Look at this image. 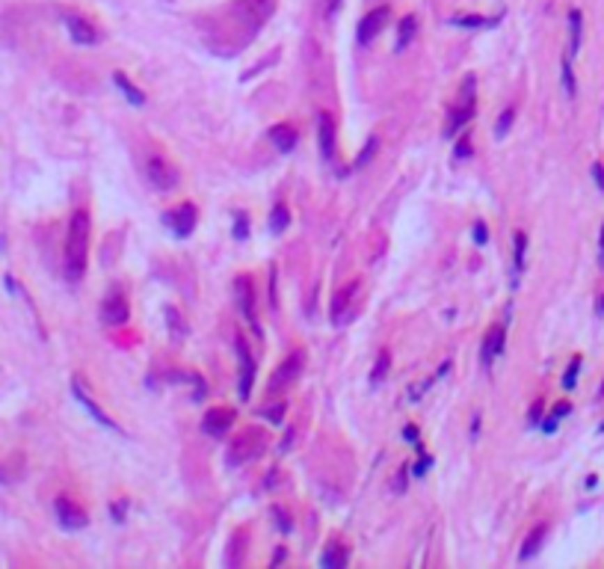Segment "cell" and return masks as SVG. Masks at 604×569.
<instances>
[{
	"label": "cell",
	"instance_id": "42",
	"mask_svg": "<svg viewBox=\"0 0 604 569\" xmlns=\"http://www.w3.org/2000/svg\"><path fill=\"white\" fill-rule=\"evenodd\" d=\"M338 6H341V0H329V15H335Z\"/></svg>",
	"mask_w": 604,
	"mask_h": 569
},
{
	"label": "cell",
	"instance_id": "26",
	"mask_svg": "<svg viewBox=\"0 0 604 569\" xmlns=\"http://www.w3.org/2000/svg\"><path fill=\"white\" fill-rule=\"evenodd\" d=\"M376 151H379V139H376V137H371V139L364 142L362 154H359V158H355V169H364V166L376 158Z\"/></svg>",
	"mask_w": 604,
	"mask_h": 569
},
{
	"label": "cell",
	"instance_id": "29",
	"mask_svg": "<svg viewBox=\"0 0 604 569\" xmlns=\"http://www.w3.org/2000/svg\"><path fill=\"white\" fill-rule=\"evenodd\" d=\"M513 119H516V110L513 107H506V110L497 116V125H495V134L497 137H506V130H509V125H513Z\"/></svg>",
	"mask_w": 604,
	"mask_h": 569
},
{
	"label": "cell",
	"instance_id": "4",
	"mask_svg": "<svg viewBox=\"0 0 604 569\" xmlns=\"http://www.w3.org/2000/svg\"><path fill=\"white\" fill-rule=\"evenodd\" d=\"M302 365H305V353L302 350H293L288 359H284L276 371H272V377H270V391H276V388H288L293 379H300V374H302Z\"/></svg>",
	"mask_w": 604,
	"mask_h": 569
},
{
	"label": "cell",
	"instance_id": "27",
	"mask_svg": "<svg viewBox=\"0 0 604 569\" xmlns=\"http://www.w3.org/2000/svg\"><path fill=\"white\" fill-rule=\"evenodd\" d=\"M288 222H291L288 208H284V205L272 208V217H270V229H272V232H284V229H288Z\"/></svg>",
	"mask_w": 604,
	"mask_h": 569
},
{
	"label": "cell",
	"instance_id": "34",
	"mask_svg": "<svg viewBox=\"0 0 604 569\" xmlns=\"http://www.w3.org/2000/svg\"><path fill=\"white\" fill-rule=\"evenodd\" d=\"M471 154V139L468 137H459V142H456V158H468Z\"/></svg>",
	"mask_w": 604,
	"mask_h": 569
},
{
	"label": "cell",
	"instance_id": "20",
	"mask_svg": "<svg viewBox=\"0 0 604 569\" xmlns=\"http://www.w3.org/2000/svg\"><path fill=\"white\" fill-rule=\"evenodd\" d=\"M418 33V18L415 15H406L403 18L400 24H397V39H394V47L397 51H403V47H406L409 42H412V36Z\"/></svg>",
	"mask_w": 604,
	"mask_h": 569
},
{
	"label": "cell",
	"instance_id": "43",
	"mask_svg": "<svg viewBox=\"0 0 604 569\" xmlns=\"http://www.w3.org/2000/svg\"><path fill=\"white\" fill-rule=\"evenodd\" d=\"M601 267H604V222H601Z\"/></svg>",
	"mask_w": 604,
	"mask_h": 569
},
{
	"label": "cell",
	"instance_id": "16",
	"mask_svg": "<svg viewBox=\"0 0 604 569\" xmlns=\"http://www.w3.org/2000/svg\"><path fill=\"white\" fill-rule=\"evenodd\" d=\"M75 397H77V400L83 403V409H86V412L92 415V418L101 424V427H107V430H116V421H110V418H107V415H104V412L98 409V403H95V400H92V397L86 395V391H83L80 379H75Z\"/></svg>",
	"mask_w": 604,
	"mask_h": 569
},
{
	"label": "cell",
	"instance_id": "30",
	"mask_svg": "<svg viewBox=\"0 0 604 569\" xmlns=\"http://www.w3.org/2000/svg\"><path fill=\"white\" fill-rule=\"evenodd\" d=\"M166 320H169V326H172V338L178 341V338H181L184 332H187V326L181 324V320H178V312H175V308H166Z\"/></svg>",
	"mask_w": 604,
	"mask_h": 569
},
{
	"label": "cell",
	"instance_id": "12",
	"mask_svg": "<svg viewBox=\"0 0 604 569\" xmlns=\"http://www.w3.org/2000/svg\"><path fill=\"white\" fill-rule=\"evenodd\" d=\"M504 341H506L504 326H492V329H489V335L483 338V350H480L483 365H492V362L497 359V356L504 353Z\"/></svg>",
	"mask_w": 604,
	"mask_h": 569
},
{
	"label": "cell",
	"instance_id": "8",
	"mask_svg": "<svg viewBox=\"0 0 604 569\" xmlns=\"http://www.w3.org/2000/svg\"><path fill=\"white\" fill-rule=\"evenodd\" d=\"M63 21H65V30L71 33V39H75L77 45H95V42L101 39L98 30H95L92 24H89L86 18H83V15H75V12H65Z\"/></svg>",
	"mask_w": 604,
	"mask_h": 569
},
{
	"label": "cell",
	"instance_id": "10",
	"mask_svg": "<svg viewBox=\"0 0 604 569\" xmlns=\"http://www.w3.org/2000/svg\"><path fill=\"white\" fill-rule=\"evenodd\" d=\"M359 296V282H350V284H343V288L332 296V320L341 326L343 320H347V314H350V305H353V300Z\"/></svg>",
	"mask_w": 604,
	"mask_h": 569
},
{
	"label": "cell",
	"instance_id": "21",
	"mask_svg": "<svg viewBox=\"0 0 604 569\" xmlns=\"http://www.w3.org/2000/svg\"><path fill=\"white\" fill-rule=\"evenodd\" d=\"M113 83H116L118 89H122V95H125V98H127L130 104H142V101H146V95H142V89H137L134 83H130V80L122 75V71H113Z\"/></svg>",
	"mask_w": 604,
	"mask_h": 569
},
{
	"label": "cell",
	"instance_id": "23",
	"mask_svg": "<svg viewBox=\"0 0 604 569\" xmlns=\"http://www.w3.org/2000/svg\"><path fill=\"white\" fill-rule=\"evenodd\" d=\"M525 252H527V234L525 232H516V237H513V261H516V279H518V273H521V267H525Z\"/></svg>",
	"mask_w": 604,
	"mask_h": 569
},
{
	"label": "cell",
	"instance_id": "36",
	"mask_svg": "<svg viewBox=\"0 0 604 569\" xmlns=\"http://www.w3.org/2000/svg\"><path fill=\"white\" fill-rule=\"evenodd\" d=\"M474 241H477V243H486V241H489V234H486V222H477V225H474Z\"/></svg>",
	"mask_w": 604,
	"mask_h": 569
},
{
	"label": "cell",
	"instance_id": "22",
	"mask_svg": "<svg viewBox=\"0 0 604 569\" xmlns=\"http://www.w3.org/2000/svg\"><path fill=\"white\" fill-rule=\"evenodd\" d=\"M568 30H572V42H568V54H578L580 51V30H584V18H580V12L572 9L568 12Z\"/></svg>",
	"mask_w": 604,
	"mask_h": 569
},
{
	"label": "cell",
	"instance_id": "6",
	"mask_svg": "<svg viewBox=\"0 0 604 569\" xmlns=\"http://www.w3.org/2000/svg\"><path fill=\"white\" fill-rule=\"evenodd\" d=\"M234 409H225V407H213V409H208L205 412V418H201V427H205V433H210V436H225L231 430V424H234Z\"/></svg>",
	"mask_w": 604,
	"mask_h": 569
},
{
	"label": "cell",
	"instance_id": "44",
	"mask_svg": "<svg viewBox=\"0 0 604 569\" xmlns=\"http://www.w3.org/2000/svg\"><path fill=\"white\" fill-rule=\"evenodd\" d=\"M598 312H601V314H604V294H601V296H598Z\"/></svg>",
	"mask_w": 604,
	"mask_h": 569
},
{
	"label": "cell",
	"instance_id": "39",
	"mask_svg": "<svg viewBox=\"0 0 604 569\" xmlns=\"http://www.w3.org/2000/svg\"><path fill=\"white\" fill-rule=\"evenodd\" d=\"M539 415H542V400H539V403H536V407H533V409H530V421H533V424H536V421H539Z\"/></svg>",
	"mask_w": 604,
	"mask_h": 569
},
{
	"label": "cell",
	"instance_id": "41",
	"mask_svg": "<svg viewBox=\"0 0 604 569\" xmlns=\"http://www.w3.org/2000/svg\"><path fill=\"white\" fill-rule=\"evenodd\" d=\"M406 439H412V442H415V439H418V427H415V424H409V427H406Z\"/></svg>",
	"mask_w": 604,
	"mask_h": 569
},
{
	"label": "cell",
	"instance_id": "45",
	"mask_svg": "<svg viewBox=\"0 0 604 569\" xmlns=\"http://www.w3.org/2000/svg\"><path fill=\"white\" fill-rule=\"evenodd\" d=\"M601 395H604V383H601Z\"/></svg>",
	"mask_w": 604,
	"mask_h": 569
},
{
	"label": "cell",
	"instance_id": "1",
	"mask_svg": "<svg viewBox=\"0 0 604 569\" xmlns=\"http://www.w3.org/2000/svg\"><path fill=\"white\" fill-rule=\"evenodd\" d=\"M89 232H92V220L86 211H75L68 222V234H65V279L68 282H80L86 273V258H89Z\"/></svg>",
	"mask_w": 604,
	"mask_h": 569
},
{
	"label": "cell",
	"instance_id": "19",
	"mask_svg": "<svg viewBox=\"0 0 604 569\" xmlns=\"http://www.w3.org/2000/svg\"><path fill=\"white\" fill-rule=\"evenodd\" d=\"M545 533H548V528L545 525H536L530 533H527V540H525V545H521V552H518V557L521 561H527V557H533L539 552V545H542V540H545Z\"/></svg>",
	"mask_w": 604,
	"mask_h": 569
},
{
	"label": "cell",
	"instance_id": "32",
	"mask_svg": "<svg viewBox=\"0 0 604 569\" xmlns=\"http://www.w3.org/2000/svg\"><path fill=\"white\" fill-rule=\"evenodd\" d=\"M563 86H566L568 98H575V77H572V66H568V59H563Z\"/></svg>",
	"mask_w": 604,
	"mask_h": 569
},
{
	"label": "cell",
	"instance_id": "38",
	"mask_svg": "<svg viewBox=\"0 0 604 569\" xmlns=\"http://www.w3.org/2000/svg\"><path fill=\"white\" fill-rule=\"evenodd\" d=\"M267 415H270L272 421H281V415H284V403H279L276 409H267Z\"/></svg>",
	"mask_w": 604,
	"mask_h": 569
},
{
	"label": "cell",
	"instance_id": "13",
	"mask_svg": "<svg viewBox=\"0 0 604 569\" xmlns=\"http://www.w3.org/2000/svg\"><path fill=\"white\" fill-rule=\"evenodd\" d=\"M234 294H237V303H240V312L246 320H252L255 324V291H252V279L249 276H240L234 284Z\"/></svg>",
	"mask_w": 604,
	"mask_h": 569
},
{
	"label": "cell",
	"instance_id": "28",
	"mask_svg": "<svg viewBox=\"0 0 604 569\" xmlns=\"http://www.w3.org/2000/svg\"><path fill=\"white\" fill-rule=\"evenodd\" d=\"M580 365H584V359L580 356H575L572 362H568V367H566V374H563V388H575V383H578V374H580Z\"/></svg>",
	"mask_w": 604,
	"mask_h": 569
},
{
	"label": "cell",
	"instance_id": "14",
	"mask_svg": "<svg viewBox=\"0 0 604 569\" xmlns=\"http://www.w3.org/2000/svg\"><path fill=\"white\" fill-rule=\"evenodd\" d=\"M101 314H104V320H107L110 326L125 324L127 314H130V312H127V300H125L122 294H110V296L104 300V312H101Z\"/></svg>",
	"mask_w": 604,
	"mask_h": 569
},
{
	"label": "cell",
	"instance_id": "5",
	"mask_svg": "<svg viewBox=\"0 0 604 569\" xmlns=\"http://www.w3.org/2000/svg\"><path fill=\"white\" fill-rule=\"evenodd\" d=\"M388 18H391V9H388V6H376L373 12H367V15L362 18V24H359V42H362V45L373 42L376 36L382 33V27L388 24Z\"/></svg>",
	"mask_w": 604,
	"mask_h": 569
},
{
	"label": "cell",
	"instance_id": "24",
	"mask_svg": "<svg viewBox=\"0 0 604 569\" xmlns=\"http://www.w3.org/2000/svg\"><path fill=\"white\" fill-rule=\"evenodd\" d=\"M320 563H323L326 569H341L343 563H347V552L338 549V545H326L323 557H320Z\"/></svg>",
	"mask_w": 604,
	"mask_h": 569
},
{
	"label": "cell",
	"instance_id": "9",
	"mask_svg": "<svg viewBox=\"0 0 604 569\" xmlns=\"http://www.w3.org/2000/svg\"><path fill=\"white\" fill-rule=\"evenodd\" d=\"M166 222L172 225V232L178 237H189L196 229V205H189V202H184V205H178L169 217H166Z\"/></svg>",
	"mask_w": 604,
	"mask_h": 569
},
{
	"label": "cell",
	"instance_id": "11",
	"mask_svg": "<svg viewBox=\"0 0 604 569\" xmlns=\"http://www.w3.org/2000/svg\"><path fill=\"white\" fill-rule=\"evenodd\" d=\"M237 356H240V397L246 400L252 391V379H255V359L249 353L243 335H237Z\"/></svg>",
	"mask_w": 604,
	"mask_h": 569
},
{
	"label": "cell",
	"instance_id": "37",
	"mask_svg": "<svg viewBox=\"0 0 604 569\" xmlns=\"http://www.w3.org/2000/svg\"><path fill=\"white\" fill-rule=\"evenodd\" d=\"M568 409H572V407H568V403L563 400V403H557V407H554V412H551V415H557V418H563V415H568Z\"/></svg>",
	"mask_w": 604,
	"mask_h": 569
},
{
	"label": "cell",
	"instance_id": "7",
	"mask_svg": "<svg viewBox=\"0 0 604 569\" xmlns=\"http://www.w3.org/2000/svg\"><path fill=\"white\" fill-rule=\"evenodd\" d=\"M56 516H59V522H63L65 528H71V531L86 528V522H89L86 510L77 507V504L71 501V498H65V495H59V498H56Z\"/></svg>",
	"mask_w": 604,
	"mask_h": 569
},
{
	"label": "cell",
	"instance_id": "35",
	"mask_svg": "<svg viewBox=\"0 0 604 569\" xmlns=\"http://www.w3.org/2000/svg\"><path fill=\"white\" fill-rule=\"evenodd\" d=\"M592 178H596L598 190H604V163H592Z\"/></svg>",
	"mask_w": 604,
	"mask_h": 569
},
{
	"label": "cell",
	"instance_id": "18",
	"mask_svg": "<svg viewBox=\"0 0 604 569\" xmlns=\"http://www.w3.org/2000/svg\"><path fill=\"white\" fill-rule=\"evenodd\" d=\"M270 139L276 142V149H281V151H291L293 146H296V128H291V125H276L270 130Z\"/></svg>",
	"mask_w": 604,
	"mask_h": 569
},
{
	"label": "cell",
	"instance_id": "15",
	"mask_svg": "<svg viewBox=\"0 0 604 569\" xmlns=\"http://www.w3.org/2000/svg\"><path fill=\"white\" fill-rule=\"evenodd\" d=\"M320 154H323V160H335V122H332V116H320Z\"/></svg>",
	"mask_w": 604,
	"mask_h": 569
},
{
	"label": "cell",
	"instance_id": "25",
	"mask_svg": "<svg viewBox=\"0 0 604 569\" xmlns=\"http://www.w3.org/2000/svg\"><path fill=\"white\" fill-rule=\"evenodd\" d=\"M388 367H391V353L382 350V353L376 356V365H373V371H371V383H373V386H376V383H382L385 374H388Z\"/></svg>",
	"mask_w": 604,
	"mask_h": 569
},
{
	"label": "cell",
	"instance_id": "33",
	"mask_svg": "<svg viewBox=\"0 0 604 569\" xmlns=\"http://www.w3.org/2000/svg\"><path fill=\"white\" fill-rule=\"evenodd\" d=\"M246 234H249V222H246V213H237V220H234V237H237V241H243Z\"/></svg>",
	"mask_w": 604,
	"mask_h": 569
},
{
	"label": "cell",
	"instance_id": "2",
	"mask_svg": "<svg viewBox=\"0 0 604 569\" xmlns=\"http://www.w3.org/2000/svg\"><path fill=\"white\" fill-rule=\"evenodd\" d=\"M264 448H267V433L261 430V427H246L243 433H237V436L231 439L229 466H243V462L255 460Z\"/></svg>",
	"mask_w": 604,
	"mask_h": 569
},
{
	"label": "cell",
	"instance_id": "17",
	"mask_svg": "<svg viewBox=\"0 0 604 569\" xmlns=\"http://www.w3.org/2000/svg\"><path fill=\"white\" fill-rule=\"evenodd\" d=\"M468 119H471V104L468 107H456V110H450V119H447V125H444V137L447 139H454L462 128L468 125Z\"/></svg>",
	"mask_w": 604,
	"mask_h": 569
},
{
	"label": "cell",
	"instance_id": "3",
	"mask_svg": "<svg viewBox=\"0 0 604 569\" xmlns=\"http://www.w3.org/2000/svg\"><path fill=\"white\" fill-rule=\"evenodd\" d=\"M146 175H148V181L157 187V190H163V193H169V190H175L178 187V181H181V175H178V169L175 166L166 160V158H148V163H146Z\"/></svg>",
	"mask_w": 604,
	"mask_h": 569
},
{
	"label": "cell",
	"instance_id": "40",
	"mask_svg": "<svg viewBox=\"0 0 604 569\" xmlns=\"http://www.w3.org/2000/svg\"><path fill=\"white\" fill-rule=\"evenodd\" d=\"M426 466H430V460H424V462H418V466H415V478H421V474L426 471Z\"/></svg>",
	"mask_w": 604,
	"mask_h": 569
},
{
	"label": "cell",
	"instance_id": "31",
	"mask_svg": "<svg viewBox=\"0 0 604 569\" xmlns=\"http://www.w3.org/2000/svg\"><path fill=\"white\" fill-rule=\"evenodd\" d=\"M456 27H489V18H480V15H468V18H454Z\"/></svg>",
	"mask_w": 604,
	"mask_h": 569
}]
</instances>
